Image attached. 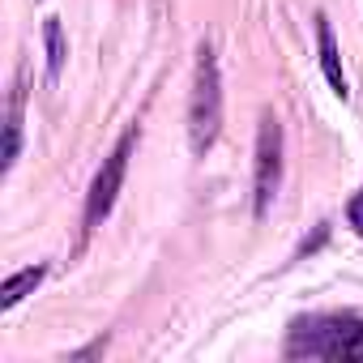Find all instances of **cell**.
I'll list each match as a JSON object with an SVG mask.
<instances>
[{"instance_id": "6", "label": "cell", "mask_w": 363, "mask_h": 363, "mask_svg": "<svg viewBox=\"0 0 363 363\" xmlns=\"http://www.w3.org/2000/svg\"><path fill=\"white\" fill-rule=\"evenodd\" d=\"M48 278V265H30V269H18V274H9L5 278V286H0V308H18L26 295H35V286Z\"/></svg>"}, {"instance_id": "2", "label": "cell", "mask_w": 363, "mask_h": 363, "mask_svg": "<svg viewBox=\"0 0 363 363\" xmlns=\"http://www.w3.org/2000/svg\"><path fill=\"white\" fill-rule=\"evenodd\" d=\"M291 354L316 359H363V320L359 316H308L291 325Z\"/></svg>"}, {"instance_id": "4", "label": "cell", "mask_w": 363, "mask_h": 363, "mask_svg": "<svg viewBox=\"0 0 363 363\" xmlns=\"http://www.w3.org/2000/svg\"><path fill=\"white\" fill-rule=\"evenodd\" d=\"M133 145H137V128H128V133L116 141V150L103 158V167H99V175H94V184H90V197H86V235L99 231L103 218L111 214V206H116V197H120V189H124V175H128Z\"/></svg>"}, {"instance_id": "7", "label": "cell", "mask_w": 363, "mask_h": 363, "mask_svg": "<svg viewBox=\"0 0 363 363\" xmlns=\"http://www.w3.org/2000/svg\"><path fill=\"white\" fill-rule=\"evenodd\" d=\"M43 43H48V82H56L60 69H65V56H69V48H65V30H60V18H48V22H43Z\"/></svg>"}, {"instance_id": "3", "label": "cell", "mask_w": 363, "mask_h": 363, "mask_svg": "<svg viewBox=\"0 0 363 363\" xmlns=\"http://www.w3.org/2000/svg\"><path fill=\"white\" fill-rule=\"evenodd\" d=\"M282 189V124L278 116H261L257 128V167H252V214L265 218Z\"/></svg>"}, {"instance_id": "5", "label": "cell", "mask_w": 363, "mask_h": 363, "mask_svg": "<svg viewBox=\"0 0 363 363\" xmlns=\"http://www.w3.org/2000/svg\"><path fill=\"white\" fill-rule=\"evenodd\" d=\"M316 43H320V73H325L329 90H333L337 99H346V94H350V86H346V73H342V52H337V39H333V30H329L325 13L316 18Z\"/></svg>"}, {"instance_id": "1", "label": "cell", "mask_w": 363, "mask_h": 363, "mask_svg": "<svg viewBox=\"0 0 363 363\" xmlns=\"http://www.w3.org/2000/svg\"><path fill=\"white\" fill-rule=\"evenodd\" d=\"M223 133V73L210 43L197 48L193 69V94H189V145L193 154H206Z\"/></svg>"}, {"instance_id": "8", "label": "cell", "mask_w": 363, "mask_h": 363, "mask_svg": "<svg viewBox=\"0 0 363 363\" xmlns=\"http://www.w3.org/2000/svg\"><path fill=\"white\" fill-rule=\"evenodd\" d=\"M22 154V94H13V107H9V137H5V171H13Z\"/></svg>"}, {"instance_id": "9", "label": "cell", "mask_w": 363, "mask_h": 363, "mask_svg": "<svg viewBox=\"0 0 363 363\" xmlns=\"http://www.w3.org/2000/svg\"><path fill=\"white\" fill-rule=\"evenodd\" d=\"M346 223H350V227H354V231L363 235V189H359V193H354V197L346 201Z\"/></svg>"}]
</instances>
